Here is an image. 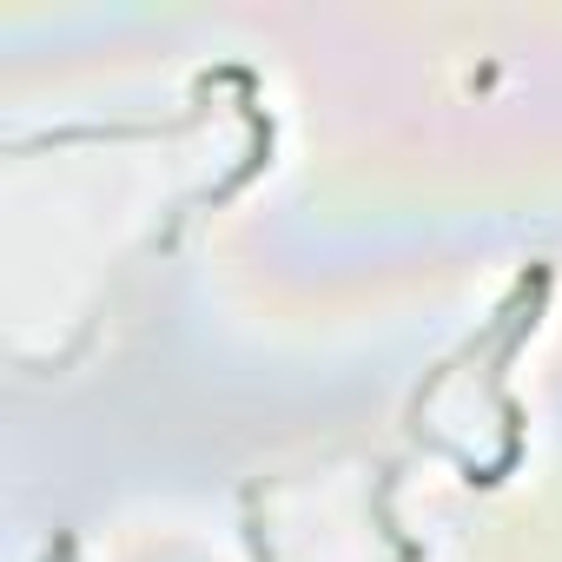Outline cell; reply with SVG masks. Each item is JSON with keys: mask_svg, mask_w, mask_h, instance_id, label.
I'll return each mask as SVG.
<instances>
[]
</instances>
